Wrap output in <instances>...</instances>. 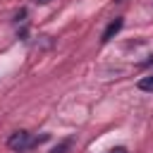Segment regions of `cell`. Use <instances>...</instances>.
I'll list each match as a JSON object with an SVG mask.
<instances>
[{
    "label": "cell",
    "mask_w": 153,
    "mask_h": 153,
    "mask_svg": "<svg viewBox=\"0 0 153 153\" xmlns=\"http://www.w3.org/2000/svg\"><path fill=\"white\" fill-rule=\"evenodd\" d=\"M38 141H43V139H38ZM36 139H31V134L29 131H14L10 139H7V148L10 151H14V153H22V151H26V148H31L33 143H38Z\"/></svg>",
    "instance_id": "6da1fadb"
},
{
    "label": "cell",
    "mask_w": 153,
    "mask_h": 153,
    "mask_svg": "<svg viewBox=\"0 0 153 153\" xmlns=\"http://www.w3.org/2000/svg\"><path fill=\"white\" fill-rule=\"evenodd\" d=\"M122 26H124V19H122V17H115V19H112V22L105 26V31H103L100 41H103V43H108L112 36H117V33H120V29H122Z\"/></svg>",
    "instance_id": "7a4b0ae2"
},
{
    "label": "cell",
    "mask_w": 153,
    "mask_h": 153,
    "mask_svg": "<svg viewBox=\"0 0 153 153\" xmlns=\"http://www.w3.org/2000/svg\"><path fill=\"white\" fill-rule=\"evenodd\" d=\"M136 86H139L141 91H153V74H148V76H141Z\"/></svg>",
    "instance_id": "3957f363"
},
{
    "label": "cell",
    "mask_w": 153,
    "mask_h": 153,
    "mask_svg": "<svg viewBox=\"0 0 153 153\" xmlns=\"http://www.w3.org/2000/svg\"><path fill=\"white\" fill-rule=\"evenodd\" d=\"M69 146H72V141H62V143H57V146L53 148V153H65Z\"/></svg>",
    "instance_id": "277c9868"
},
{
    "label": "cell",
    "mask_w": 153,
    "mask_h": 153,
    "mask_svg": "<svg viewBox=\"0 0 153 153\" xmlns=\"http://www.w3.org/2000/svg\"><path fill=\"white\" fill-rule=\"evenodd\" d=\"M108 153H127V148H122V146H117V148H112V151H108Z\"/></svg>",
    "instance_id": "5b68a950"
},
{
    "label": "cell",
    "mask_w": 153,
    "mask_h": 153,
    "mask_svg": "<svg viewBox=\"0 0 153 153\" xmlns=\"http://www.w3.org/2000/svg\"><path fill=\"white\" fill-rule=\"evenodd\" d=\"M36 2H50V0H36Z\"/></svg>",
    "instance_id": "8992f818"
}]
</instances>
